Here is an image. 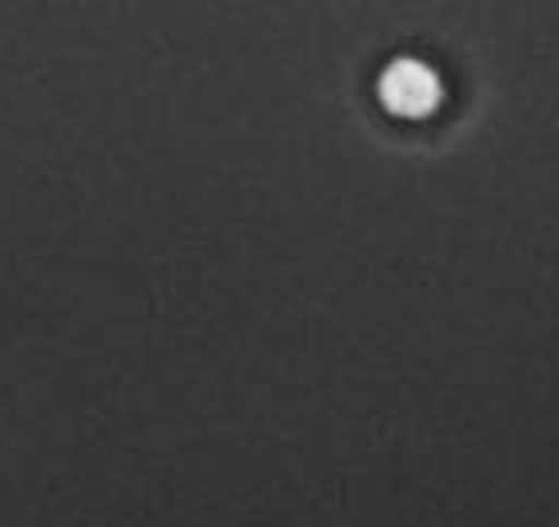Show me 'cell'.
<instances>
[{
    "label": "cell",
    "mask_w": 559,
    "mask_h": 527,
    "mask_svg": "<svg viewBox=\"0 0 559 527\" xmlns=\"http://www.w3.org/2000/svg\"><path fill=\"white\" fill-rule=\"evenodd\" d=\"M440 96H443L440 76L424 60L396 57L380 72V100L396 117H428L431 108L440 105Z\"/></svg>",
    "instance_id": "cell-1"
}]
</instances>
